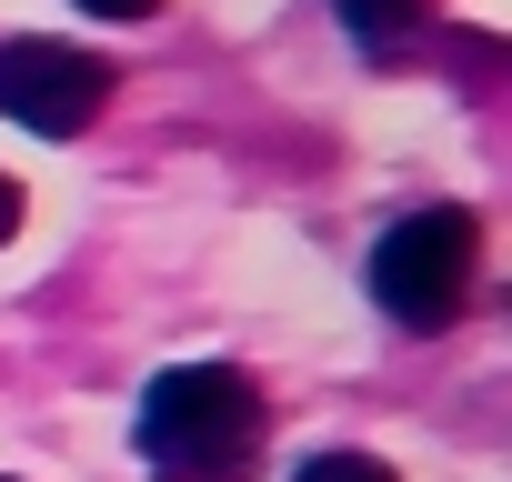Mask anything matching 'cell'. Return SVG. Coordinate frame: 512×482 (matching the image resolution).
Masks as SVG:
<instances>
[{"label": "cell", "instance_id": "cell-2", "mask_svg": "<svg viewBox=\"0 0 512 482\" xmlns=\"http://www.w3.org/2000/svg\"><path fill=\"white\" fill-rule=\"evenodd\" d=\"M472 272H482V221H472L462 201L402 211V221L372 241V302H382L402 332H452L462 302H472Z\"/></svg>", "mask_w": 512, "mask_h": 482}, {"label": "cell", "instance_id": "cell-6", "mask_svg": "<svg viewBox=\"0 0 512 482\" xmlns=\"http://www.w3.org/2000/svg\"><path fill=\"white\" fill-rule=\"evenodd\" d=\"M81 11H101V21H141V11H161V0H81Z\"/></svg>", "mask_w": 512, "mask_h": 482}, {"label": "cell", "instance_id": "cell-7", "mask_svg": "<svg viewBox=\"0 0 512 482\" xmlns=\"http://www.w3.org/2000/svg\"><path fill=\"white\" fill-rule=\"evenodd\" d=\"M11 231H21V181L0 171V241H11Z\"/></svg>", "mask_w": 512, "mask_h": 482}, {"label": "cell", "instance_id": "cell-5", "mask_svg": "<svg viewBox=\"0 0 512 482\" xmlns=\"http://www.w3.org/2000/svg\"><path fill=\"white\" fill-rule=\"evenodd\" d=\"M292 482H392V462H372V452H312Z\"/></svg>", "mask_w": 512, "mask_h": 482}, {"label": "cell", "instance_id": "cell-4", "mask_svg": "<svg viewBox=\"0 0 512 482\" xmlns=\"http://www.w3.org/2000/svg\"><path fill=\"white\" fill-rule=\"evenodd\" d=\"M342 11V31L362 41V51H402V41H422V0H332Z\"/></svg>", "mask_w": 512, "mask_h": 482}, {"label": "cell", "instance_id": "cell-1", "mask_svg": "<svg viewBox=\"0 0 512 482\" xmlns=\"http://www.w3.org/2000/svg\"><path fill=\"white\" fill-rule=\"evenodd\" d=\"M131 442L161 482H241L262 462V382L241 362H181L141 392Z\"/></svg>", "mask_w": 512, "mask_h": 482}, {"label": "cell", "instance_id": "cell-3", "mask_svg": "<svg viewBox=\"0 0 512 482\" xmlns=\"http://www.w3.org/2000/svg\"><path fill=\"white\" fill-rule=\"evenodd\" d=\"M111 101V61L81 41H11L0 51V121H21L41 141H81Z\"/></svg>", "mask_w": 512, "mask_h": 482}]
</instances>
